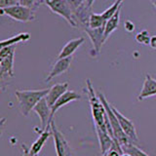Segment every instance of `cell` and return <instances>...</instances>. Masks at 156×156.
<instances>
[{
	"mask_svg": "<svg viewBox=\"0 0 156 156\" xmlns=\"http://www.w3.org/2000/svg\"><path fill=\"white\" fill-rule=\"evenodd\" d=\"M111 107H112V110H113L115 115L117 116V119L119 121L122 130L125 132V134L128 136V138L132 141H136H136L139 140V139H138V134H136V127L133 124V122L127 118V117H125L122 113H120L113 105H111Z\"/></svg>",
	"mask_w": 156,
	"mask_h": 156,
	"instance_id": "cell-10",
	"label": "cell"
},
{
	"mask_svg": "<svg viewBox=\"0 0 156 156\" xmlns=\"http://www.w3.org/2000/svg\"><path fill=\"white\" fill-rule=\"evenodd\" d=\"M98 97L100 98V100L101 101V104L104 105L105 108V112H106V115H107V118L109 120V123L111 126V129L112 132H113V136H114V139L118 141V143L121 144L122 147H125L129 144L132 143V140L128 138V136L125 134V132L122 130L120 123L118 119H117V116L115 115V113L112 110V107L111 105L107 101L106 98L105 97L104 94L101 93H98Z\"/></svg>",
	"mask_w": 156,
	"mask_h": 156,
	"instance_id": "cell-2",
	"label": "cell"
},
{
	"mask_svg": "<svg viewBox=\"0 0 156 156\" xmlns=\"http://www.w3.org/2000/svg\"><path fill=\"white\" fill-rule=\"evenodd\" d=\"M84 41H85L84 37H79V38H75V39H71V40H69L65 46L62 47V51L60 52V54H58V58L71 57L77 49L84 43Z\"/></svg>",
	"mask_w": 156,
	"mask_h": 156,
	"instance_id": "cell-16",
	"label": "cell"
},
{
	"mask_svg": "<svg viewBox=\"0 0 156 156\" xmlns=\"http://www.w3.org/2000/svg\"><path fill=\"white\" fill-rule=\"evenodd\" d=\"M86 92L88 98H89V102L91 105L92 116L94 120V125L97 126H105V108L104 105L101 104L100 98L95 94L94 88L92 86L90 79L86 80Z\"/></svg>",
	"mask_w": 156,
	"mask_h": 156,
	"instance_id": "cell-3",
	"label": "cell"
},
{
	"mask_svg": "<svg viewBox=\"0 0 156 156\" xmlns=\"http://www.w3.org/2000/svg\"><path fill=\"white\" fill-rule=\"evenodd\" d=\"M123 150H124V153H128L132 156H150L147 153H145L143 149H140L136 145H135L133 144V141L127 146H125Z\"/></svg>",
	"mask_w": 156,
	"mask_h": 156,
	"instance_id": "cell-22",
	"label": "cell"
},
{
	"mask_svg": "<svg viewBox=\"0 0 156 156\" xmlns=\"http://www.w3.org/2000/svg\"><path fill=\"white\" fill-rule=\"evenodd\" d=\"M95 128H96L98 139H99V143H100V146H101V154H105L111 147L114 139L112 138L111 135L109 134L106 125L105 126L95 125Z\"/></svg>",
	"mask_w": 156,
	"mask_h": 156,
	"instance_id": "cell-11",
	"label": "cell"
},
{
	"mask_svg": "<svg viewBox=\"0 0 156 156\" xmlns=\"http://www.w3.org/2000/svg\"><path fill=\"white\" fill-rule=\"evenodd\" d=\"M121 156H132V155H130V154H128V153H124V154H122Z\"/></svg>",
	"mask_w": 156,
	"mask_h": 156,
	"instance_id": "cell-33",
	"label": "cell"
},
{
	"mask_svg": "<svg viewBox=\"0 0 156 156\" xmlns=\"http://www.w3.org/2000/svg\"><path fill=\"white\" fill-rule=\"evenodd\" d=\"M105 20L104 19L101 14H95L93 13L90 17L89 21V27L91 28H99L105 26Z\"/></svg>",
	"mask_w": 156,
	"mask_h": 156,
	"instance_id": "cell-21",
	"label": "cell"
},
{
	"mask_svg": "<svg viewBox=\"0 0 156 156\" xmlns=\"http://www.w3.org/2000/svg\"><path fill=\"white\" fill-rule=\"evenodd\" d=\"M150 1H151V3L153 4V6L156 8V0H150Z\"/></svg>",
	"mask_w": 156,
	"mask_h": 156,
	"instance_id": "cell-32",
	"label": "cell"
},
{
	"mask_svg": "<svg viewBox=\"0 0 156 156\" xmlns=\"http://www.w3.org/2000/svg\"><path fill=\"white\" fill-rule=\"evenodd\" d=\"M51 131L54 138V144H55L57 156H66L69 145H68V143L66 141L65 136L58 130L54 119L51 122Z\"/></svg>",
	"mask_w": 156,
	"mask_h": 156,
	"instance_id": "cell-8",
	"label": "cell"
},
{
	"mask_svg": "<svg viewBox=\"0 0 156 156\" xmlns=\"http://www.w3.org/2000/svg\"><path fill=\"white\" fill-rule=\"evenodd\" d=\"M101 156H105V154H101Z\"/></svg>",
	"mask_w": 156,
	"mask_h": 156,
	"instance_id": "cell-34",
	"label": "cell"
},
{
	"mask_svg": "<svg viewBox=\"0 0 156 156\" xmlns=\"http://www.w3.org/2000/svg\"><path fill=\"white\" fill-rule=\"evenodd\" d=\"M20 4V0H0V8H7Z\"/></svg>",
	"mask_w": 156,
	"mask_h": 156,
	"instance_id": "cell-26",
	"label": "cell"
},
{
	"mask_svg": "<svg viewBox=\"0 0 156 156\" xmlns=\"http://www.w3.org/2000/svg\"><path fill=\"white\" fill-rule=\"evenodd\" d=\"M149 46L156 50V35H152L150 37V42H149Z\"/></svg>",
	"mask_w": 156,
	"mask_h": 156,
	"instance_id": "cell-29",
	"label": "cell"
},
{
	"mask_svg": "<svg viewBox=\"0 0 156 156\" xmlns=\"http://www.w3.org/2000/svg\"><path fill=\"white\" fill-rule=\"evenodd\" d=\"M0 14L6 15V16L15 20V21L23 22V23L31 22V21H34V19H35L34 10L24 7L21 4L15 5V6H11V7H7V8H3L0 10Z\"/></svg>",
	"mask_w": 156,
	"mask_h": 156,
	"instance_id": "cell-5",
	"label": "cell"
},
{
	"mask_svg": "<svg viewBox=\"0 0 156 156\" xmlns=\"http://www.w3.org/2000/svg\"><path fill=\"white\" fill-rule=\"evenodd\" d=\"M22 149H23V155L22 156H38V155H33L30 150H29V148H27V146L23 144H22Z\"/></svg>",
	"mask_w": 156,
	"mask_h": 156,
	"instance_id": "cell-28",
	"label": "cell"
},
{
	"mask_svg": "<svg viewBox=\"0 0 156 156\" xmlns=\"http://www.w3.org/2000/svg\"><path fill=\"white\" fill-rule=\"evenodd\" d=\"M121 8L122 6L118 9V11L115 13L114 16H112L108 21H106L105 26V41L107 40V38L110 36V34L116 30V28L118 27V24L120 22V13H121Z\"/></svg>",
	"mask_w": 156,
	"mask_h": 156,
	"instance_id": "cell-18",
	"label": "cell"
},
{
	"mask_svg": "<svg viewBox=\"0 0 156 156\" xmlns=\"http://www.w3.org/2000/svg\"><path fill=\"white\" fill-rule=\"evenodd\" d=\"M67 89H68V83L67 82L62 83V84L53 85L50 89H49L48 94L45 97L48 105L52 107L54 105H55V102L60 99V98L65 94L66 91H68Z\"/></svg>",
	"mask_w": 156,
	"mask_h": 156,
	"instance_id": "cell-13",
	"label": "cell"
},
{
	"mask_svg": "<svg viewBox=\"0 0 156 156\" xmlns=\"http://www.w3.org/2000/svg\"><path fill=\"white\" fill-rule=\"evenodd\" d=\"M44 2H45V0H20V4L32 10H35Z\"/></svg>",
	"mask_w": 156,
	"mask_h": 156,
	"instance_id": "cell-24",
	"label": "cell"
},
{
	"mask_svg": "<svg viewBox=\"0 0 156 156\" xmlns=\"http://www.w3.org/2000/svg\"><path fill=\"white\" fill-rule=\"evenodd\" d=\"M94 2H95V0H85V3H86L89 7H92V5L94 4Z\"/></svg>",
	"mask_w": 156,
	"mask_h": 156,
	"instance_id": "cell-30",
	"label": "cell"
},
{
	"mask_svg": "<svg viewBox=\"0 0 156 156\" xmlns=\"http://www.w3.org/2000/svg\"><path fill=\"white\" fill-rule=\"evenodd\" d=\"M15 50H16V45L4 47L0 50V78L1 80H4V78L14 76Z\"/></svg>",
	"mask_w": 156,
	"mask_h": 156,
	"instance_id": "cell-4",
	"label": "cell"
},
{
	"mask_svg": "<svg viewBox=\"0 0 156 156\" xmlns=\"http://www.w3.org/2000/svg\"><path fill=\"white\" fill-rule=\"evenodd\" d=\"M123 1L124 0H115V2L111 5V6L109 8H107L105 11L102 13V17H104V19L106 21H108V20L112 17L114 16L115 13L118 11V9L123 5Z\"/></svg>",
	"mask_w": 156,
	"mask_h": 156,
	"instance_id": "cell-20",
	"label": "cell"
},
{
	"mask_svg": "<svg viewBox=\"0 0 156 156\" xmlns=\"http://www.w3.org/2000/svg\"><path fill=\"white\" fill-rule=\"evenodd\" d=\"M45 3L53 13L62 17L71 27H77L73 17V12L66 0H45Z\"/></svg>",
	"mask_w": 156,
	"mask_h": 156,
	"instance_id": "cell-6",
	"label": "cell"
},
{
	"mask_svg": "<svg viewBox=\"0 0 156 156\" xmlns=\"http://www.w3.org/2000/svg\"><path fill=\"white\" fill-rule=\"evenodd\" d=\"M80 99H81V96L78 94V93H76L74 91H66L65 94H63L60 99L55 102V105L51 107L52 116L54 117V114H55L61 107L65 106L66 105L69 104L71 101H74L80 100Z\"/></svg>",
	"mask_w": 156,
	"mask_h": 156,
	"instance_id": "cell-15",
	"label": "cell"
},
{
	"mask_svg": "<svg viewBox=\"0 0 156 156\" xmlns=\"http://www.w3.org/2000/svg\"><path fill=\"white\" fill-rule=\"evenodd\" d=\"M49 89L42 90H18L16 95L20 109L23 116H27L29 112L33 110L35 105L48 94Z\"/></svg>",
	"mask_w": 156,
	"mask_h": 156,
	"instance_id": "cell-1",
	"label": "cell"
},
{
	"mask_svg": "<svg viewBox=\"0 0 156 156\" xmlns=\"http://www.w3.org/2000/svg\"><path fill=\"white\" fill-rule=\"evenodd\" d=\"M124 28H125L126 31L133 32L135 30V24H134V23H132L131 21H126L124 23Z\"/></svg>",
	"mask_w": 156,
	"mask_h": 156,
	"instance_id": "cell-27",
	"label": "cell"
},
{
	"mask_svg": "<svg viewBox=\"0 0 156 156\" xmlns=\"http://www.w3.org/2000/svg\"><path fill=\"white\" fill-rule=\"evenodd\" d=\"M150 37L149 36V32L147 30H143L139 32L136 35V41L140 43V44H144V45H149L150 42Z\"/></svg>",
	"mask_w": 156,
	"mask_h": 156,
	"instance_id": "cell-23",
	"label": "cell"
},
{
	"mask_svg": "<svg viewBox=\"0 0 156 156\" xmlns=\"http://www.w3.org/2000/svg\"><path fill=\"white\" fill-rule=\"evenodd\" d=\"M156 96V79L151 77L149 74L145 75V79L144 82V86L138 97L139 101H143L146 98Z\"/></svg>",
	"mask_w": 156,
	"mask_h": 156,
	"instance_id": "cell-14",
	"label": "cell"
},
{
	"mask_svg": "<svg viewBox=\"0 0 156 156\" xmlns=\"http://www.w3.org/2000/svg\"><path fill=\"white\" fill-rule=\"evenodd\" d=\"M51 135H52V131H51V124H50L45 130L41 131V133L37 138V140L32 144L30 148H29L30 152L33 155H38L39 152L41 151V149L43 148L44 144H45V143L48 140L49 136H50Z\"/></svg>",
	"mask_w": 156,
	"mask_h": 156,
	"instance_id": "cell-17",
	"label": "cell"
},
{
	"mask_svg": "<svg viewBox=\"0 0 156 156\" xmlns=\"http://www.w3.org/2000/svg\"><path fill=\"white\" fill-rule=\"evenodd\" d=\"M67 3L69 4V6L72 10V12L74 13L76 10L79 8L81 5L85 2V0H66Z\"/></svg>",
	"mask_w": 156,
	"mask_h": 156,
	"instance_id": "cell-25",
	"label": "cell"
},
{
	"mask_svg": "<svg viewBox=\"0 0 156 156\" xmlns=\"http://www.w3.org/2000/svg\"><path fill=\"white\" fill-rule=\"evenodd\" d=\"M66 156H73V153H72V151L70 149V147H68L67 151H66Z\"/></svg>",
	"mask_w": 156,
	"mask_h": 156,
	"instance_id": "cell-31",
	"label": "cell"
},
{
	"mask_svg": "<svg viewBox=\"0 0 156 156\" xmlns=\"http://www.w3.org/2000/svg\"><path fill=\"white\" fill-rule=\"evenodd\" d=\"M33 110L35 111V113L39 116V118H40L41 131H44L49 125L51 124L52 120L54 119V117L52 116L51 106L48 105L45 98H43V99L35 105Z\"/></svg>",
	"mask_w": 156,
	"mask_h": 156,
	"instance_id": "cell-7",
	"label": "cell"
},
{
	"mask_svg": "<svg viewBox=\"0 0 156 156\" xmlns=\"http://www.w3.org/2000/svg\"><path fill=\"white\" fill-rule=\"evenodd\" d=\"M86 31L87 35L91 39L93 47H94V52L95 55H99L101 52V49L102 45L105 42V27H101L99 28H91V27H86L84 28Z\"/></svg>",
	"mask_w": 156,
	"mask_h": 156,
	"instance_id": "cell-9",
	"label": "cell"
},
{
	"mask_svg": "<svg viewBox=\"0 0 156 156\" xmlns=\"http://www.w3.org/2000/svg\"><path fill=\"white\" fill-rule=\"evenodd\" d=\"M71 62H72V56L67 57V58H58V60L55 62V65L53 66L52 69L50 72H49V74L46 77L45 81L50 82L55 77L61 75V74H62V73H65L66 71H67L68 68H69V66H70Z\"/></svg>",
	"mask_w": 156,
	"mask_h": 156,
	"instance_id": "cell-12",
	"label": "cell"
},
{
	"mask_svg": "<svg viewBox=\"0 0 156 156\" xmlns=\"http://www.w3.org/2000/svg\"><path fill=\"white\" fill-rule=\"evenodd\" d=\"M29 38H30V35H29L28 32H21L11 38L6 39V40H2L1 43H0V46H1V48L7 47V46H13V45H16L18 43L26 42Z\"/></svg>",
	"mask_w": 156,
	"mask_h": 156,
	"instance_id": "cell-19",
	"label": "cell"
}]
</instances>
